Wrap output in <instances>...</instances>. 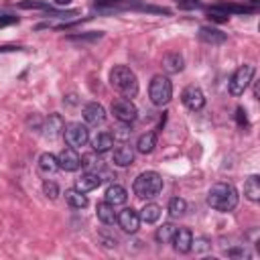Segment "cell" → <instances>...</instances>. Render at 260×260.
I'll use <instances>...</instances> for the list:
<instances>
[{
	"label": "cell",
	"instance_id": "cell-1",
	"mask_svg": "<svg viewBox=\"0 0 260 260\" xmlns=\"http://www.w3.org/2000/svg\"><path fill=\"white\" fill-rule=\"evenodd\" d=\"M207 203L217 211H232L238 205V191L232 183H215L207 193Z\"/></svg>",
	"mask_w": 260,
	"mask_h": 260
},
{
	"label": "cell",
	"instance_id": "cell-2",
	"mask_svg": "<svg viewBox=\"0 0 260 260\" xmlns=\"http://www.w3.org/2000/svg\"><path fill=\"white\" fill-rule=\"evenodd\" d=\"M110 83L116 91H120L124 98H134L138 93V79L136 73L126 65H114L110 71Z\"/></svg>",
	"mask_w": 260,
	"mask_h": 260
},
{
	"label": "cell",
	"instance_id": "cell-3",
	"mask_svg": "<svg viewBox=\"0 0 260 260\" xmlns=\"http://www.w3.org/2000/svg\"><path fill=\"white\" fill-rule=\"evenodd\" d=\"M132 189H134V195L138 199H150V197H154V195L160 193L162 179H160V175L156 171H144V173H140L134 179Z\"/></svg>",
	"mask_w": 260,
	"mask_h": 260
},
{
	"label": "cell",
	"instance_id": "cell-4",
	"mask_svg": "<svg viewBox=\"0 0 260 260\" xmlns=\"http://www.w3.org/2000/svg\"><path fill=\"white\" fill-rule=\"evenodd\" d=\"M148 95L154 106H167L173 98V83L165 75H154L148 85Z\"/></svg>",
	"mask_w": 260,
	"mask_h": 260
},
{
	"label": "cell",
	"instance_id": "cell-5",
	"mask_svg": "<svg viewBox=\"0 0 260 260\" xmlns=\"http://www.w3.org/2000/svg\"><path fill=\"white\" fill-rule=\"evenodd\" d=\"M254 71H256V69H254V65H250V63L238 67L236 73L232 75V81H230V93H232V95H242V93L248 89V85L252 83Z\"/></svg>",
	"mask_w": 260,
	"mask_h": 260
},
{
	"label": "cell",
	"instance_id": "cell-6",
	"mask_svg": "<svg viewBox=\"0 0 260 260\" xmlns=\"http://www.w3.org/2000/svg\"><path fill=\"white\" fill-rule=\"evenodd\" d=\"M112 114H114V118H116L118 122L130 124V122L136 120L138 110H136V106H134L128 98H118V100L112 102Z\"/></svg>",
	"mask_w": 260,
	"mask_h": 260
},
{
	"label": "cell",
	"instance_id": "cell-7",
	"mask_svg": "<svg viewBox=\"0 0 260 260\" xmlns=\"http://www.w3.org/2000/svg\"><path fill=\"white\" fill-rule=\"evenodd\" d=\"M63 134H65V142H67L71 148H81V146H85L87 140H89L87 128H85L83 124H79V122L69 124V126L63 130Z\"/></svg>",
	"mask_w": 260,
	"mask_h": 260
},
{
	"label": "cell",
	"instance_id": "cell-8",
	"mask_svg": "<svg viewBox=\"0 0 260 260\" xmlns=\"http://www.w3.org/2000/svg\"><path fill=\"white\" fill-rule=\"evenodd\" d=\"M181 100H183L185 108H189V110H193V112H197V110H201V108L205 106V95H203V91H201L199 87H195V85L185 87L183 93H181Z\"/></svg>",
	"mask_w": 260,
	"mask_h": 260
},
{
	"label": "cell",
	"instance_id": "cell-9",
	"mask_svg": "<svg viewBox=\"0 0 260 260\" xmlns=\"http://www.w3.org/2000/svg\"><path fill=\"white\" fill-rule=\"evenodd\" d=\"M81 114H83V120H85L89 126H100V124L106 122V110H104V106L98 104V102L85 104Z\"/></svg>",
	"mask_w": 260,
	"mask_h": 260
},
{
	"label": "cell",
	"instance_id": "cell-10",
	"mask_svg": "<svg viewBox=\"0 0 260 260\" xmlns=\"http://www.w3.org/2000/svg\"><path fill=\"white\" fill-rule=\"evenodd\" d=\"M116 221L120 223V228H122L124 232L134 234V232L138 230V225H140V215H138V211H134L132 207H124V209L118 213Z\"/></svg>",
	"mask_w": 260,
	"mask_h": 260
},
{
	"label": "cell",
	"instance_id": "cell-11",
	"mask_svg": "<svg viewBox=\"0 0 260 260\" xmlns=\"http://www.w3.org/2000/svg\"><path fill=\"white\" fill-rule=\"evenodd\" d=\"M57 162H59V169H63V171H77L81 167V156L77 154L75 148L67 146V148H63L59 152Z\"/></svg>",
	"mask_w": 260,
	"mask_h": 260
},
{
	"label": "cell",
	"instance_id": "cell-12",
	"mask_svg": "<svg viewBox=\"0 0 260 260\" xmlns=\"http://www.w3.org/2000/svg\"><path fill=\"white\" fill-rule=\"evenodd\" d=\"M191 242H193V234L187 228H177V232L171 238L175 252H181V254H187L191 250Z\"/></svg>",
	"mask_w": 260,
	"mask_h": 260
},
{
	"label": "cell",
	"instance_id": "cell-13",
	"mask_svg": "<svg viewBox=\"0 0 260 260\" xmlns=\"http://www.w3.org/2000/svg\"><path fill=\"white\" fill-rule=\"evenodd\" d=\"M41 130H45V136L47 138H57L63 130H65V122H63V116L61 114H49V118L45 120V124H43V128Z\"/></svg>",
	"mask_w": 260,
	"mask_h": 260
},
{
	"label": "cell",
	"instance_id": "cell-14",
	"mask_svg": "<svg viewBox=\"0 0 260 260\" xmlns=\"http://www.w3.org/2000/svg\"><path fill=\"white\" fill-rule=\"evenodd\" d=\"M102 183H104V177H102V173H89V171H85V173H83V175H81V177L75 181L77 189H79V191H83V193L98 189Z\"/></svg>",
	"mask_w": 260,
	"mask_h": 260
},
{
	"label": "cell",
	"instance_id": "cell-15",
	"mask_svg": "<svg viewBox=\"0 0 260 260\" xmlns=\"http://www.w3.org/2000/svg\"><path fill=\"white\" fill-rule=\"evenodd\" d=\"M57 171H59L57 156L51 154V152H43V154L39 156V173H41L43 177H53Z\"/></svg>",
	"mask_w": 260,
	"mask_h": 260
},
{
	"label": "cell",
	"instance_id": "cell-16",
	"mask_svg": "<svg viewBox=\"0 0 260 260\" xmlns=\"http://www.w3.org/2000/svg\"><path fill=\"white\" fill-rule=\"evenodd\" d=\"M199 39L203 43H209V45H221V43H225L228 35L221 32L219 28H213V26H201L199 28Z\"/></svg>",
	"mask_w": 260,
	"mask_h": 260
},
{
	"label": "cell",
	"instance_id": "cell-17",
	"mask_svg": "<svg viewBox=\"0 0 260 260\" xmlns=\"http://www.w3.org/2000/svg\"><path fill=\"white\" fill-rule=\"evenodd\" d=\"M95 213H98V219H100L102 223H106V225H112V223H116V217H118V213H116V209H114V205H112V203H108V201H102V203H98V207H95Z\"/></svg>",
	"mask_w": 260,
	"mask_h": 260
},
{
	"label": "cell",
	"instance_id": "cell-18",
	"mask_svg": "<svg viewBox=\"0 0 260 260\" xmlns=\"http://www.w3.org/2000/svg\"><path fill=\"white\" fill-rule=\"evenodd\" d=\"M114 162H116L118 167H128V165H132V162H134V150H132L126 142H122V144L114 150Z\"/></svg>",
	"mask_w": 260,
	"mask_h": 260
},
{
	"label": "cell",
	"instance_id": "cell-19",
	"mask_svg": "<svg viewBox=\"0 0 260 260\" xmlns=\"http://www.w3.org/2000/svg\"><path fill=\"white\" fill-rule=\"evenodd\" d=\"M183 67H185V61L179 53H167L162 57V69L167 73H179V71H183Z\"/></svg>",
	"mask_w": 260,
	"mask_h": 260
},
{
	"label": "cell",
	"instance_id": "cell-20",
	"mask_svg": "<svg viewBox=\"0 0 260 260\" xmlns=\"http://www.w3.org/2000/svg\"><path fill=\"white\" fill-rule=\"evenodd\" d=\"M112 146H114V136H112L110 132H100V134H95V138L91 140V148H93L98 154L108 152Z\"/></svg>",
	"mask_w": 260,
	"mask_h": 260
},
{
	"label": "cell",
	"instance_id": "cell-21",
	"mask_svg": "<svg viewBox=\"0 0 260 260\" xmlns=\"http://www.w3.org/2000/svg\"><path fill=\"white\" fill-rule=\"evenodd\" d=\"M126 199H128V193H126V189L122 187V185H110L108 189H106V201L108 203H112V205H122V203H126Z\"/></svg>",
	"mask_w": 260,
	"mask_h": 260
},
{
	"label": "cell",
	"instance_id": "cell-22",
	"mask_svg": "<svg viewBox=\"0 0 260 260\" xmlns=\"http://www.w3.org/2000/svg\"><path fill=\"white\" fill-rule=\"evenodd\" d=\"M81 167L85 171H89V173H102L104 171V162H102V158H100V154L95 150H91V152L81 156Z\"/></svg>",
	"mask_w": 260,
	"mask_h": 260
},
{
	"label": "cell",
	"instance_id": "cell-23",
	"mask_svg": "<svg viewBox=\"0 0 260 260\" xmlns=\"http://www.w3.org/2000/svg\"><path fill=\"white\" fill-rule=\"evenodd\" d=\"M65 201H67L71 207H75V209L87 207V197H85L83 191H79V189H65Z\"/></svg>",
	"mask_w": 260,
	"mask_h": 260
},
{
	"label": "cell",
	"instance_id": "cell-24",
	"mask_svg": "<svg viewBox=\"0 0 260 260\" xmlns=\"http://www.w3.org/2000/svg\"><path fill=\"white\" fill-rule=\"evenodd\" d=\"M244 195L254 203L260 201V179L256 175L248 177V181L244 183Z\"/></svg>",
	"mask_w": 260,
	"mask_h": 260
},
{
	"label": "cell",
	"instance_id": "cell-25",
	"mask_svg": "<svg viewBox=\"0 0 260 260\" xmlns=\"http://www.w3.org/2000/svg\"><path fill=\"white\" fill-rule=\"evenodd\" d=\"M154 146H156V134H154V132H146V134H142V136L138 138V142H136V150L142 152V154L152 152Z\"/></svg>",
	"mask_w": 260,
	"mask_h": 260
},
{
	"label": "cell",
	"instance_id": "cell-26",
	"mask_svg": "<svg viewBox=\"0 0 260 260\" xmlns=\"http://www.w3.org/2000/svg\"><path fill=\"white\" fill-rule=\"evenodd\" d=\"M140 221H144V223H154V221H158V217H160V207L156 205V203H146L142 209H140Z\"/></svg>",
	"mask_w": 260,
	"mask_h": 260
},
{
	"label": "cell",
	"instance_id": "cell-27",
	"mask_svg": "<svg viewBox=\"0 0 260 260\" xmlns=\"http://www.w3.org/2000/svg\"><path fill=\"white\" fill-rule=\"evenodd\" d=\"M175 232H177V225H173V223H162V225L156 230L154 238H156V242L167 244V242H171V238H173Z\"/></svg>",
	"mask_w": 260,
	"mask_h": 260
},
{
	"label": "cell",
	"instance_id": "cell-28",
	"mask_svg": "<svg viewBox=\"0 0 260 260\" xmlns=\"http://www.w3.org/2000/svg\"><path fill=\"white\" fill-rule=\"evenodd\" d=\"M185 209H187L185 199H181V197H173V199L169 201V215H171V217H179V215H183Z\"/></svg>",
	"mask_w": 260,
	"mask_h": 260
},
{
	"label": "cell",
	"instance_id": "cell-29",
	"mask_svg": "<svg viewBox=\"0 0 260 260\" xmlns=\"http://www.w3.org/2000/svg\"><path fill=\"white\" fill-rule=\"evenodd\" d=\"M215 6H219L221 10H225L228 14L234 12V14H246V12H252L250 6H242V4H232V2H217Z\"/></svg>",
	"mask_w": 260,
	"mask_h": 260
},
{
	"label": "cell",
	"instance_id": "cell-30",
	"mask_svg": "<svg viewBox=\"0 0 260 260\" xmlns=\"http://www.w3.org/2000/svg\"><path fill=\"white\" fill-rule=\"evenodd\" d=\"M207 18L213 20V22H228L230 14H228L225 10H221L219 6H211V8L207 10Z\"/></svg>",
	"mask_w": 260,
	"mask_h": 260
},
{
	"label": "cell",
	"instance_id": "cell-31",
	"mask_svg": "<svg viewBox=\"0 0 260 260\" xmlns=\"http://www.w3.org/2000/svg\"><path fill=\"white\" fill-rule=\"evenodd\" d=\"M43 193H45V197H49L51 201H55V199L59 197V187H57V183L47 179V181L43 183Z\"/></svg>",
	"mask_w": 260,
	"mask_h": 260
},
{
	"label": "cell",
	"instance_id": "cell-32",
	"mask_svg": "<svg viewBox=\"0 0 260 260\" xmlns=\"http://www.w3.org/2000/svg\"><path fill=\"white\" fill-rule=\"evenodd\" d=\"M130 132H132V130H130V126H128V124H124V122H120V126H116V128H114V134H112V136H114V138H118V140H122V142H126V140L130 138Z\"/></svg>",
	"mask_w": 260,
	"mask_h": 260
},
{
	"label": "cell",
	"instance_id": "cell-33",
	"mask_svg": "<svg viewBox=\"0 0 260 260\" xmlns=\"http://www.w3.org/2000/svg\"><path fill=\"white\" fill-rule=\"evenodd\" d=\"M209 248H211V244H209V240L203 238V236H199V238H195V240L191 242V250H195V252H207Z\"/></svg>",
	"mask_w": 260,
	"mask_h": 260
},
{
	"label": "cell",
	"instance_id": "cell-34",
	"mask_svg": "<svg viewBox=\"0 0 260 260\" xmlns=\"http://www.w3.org/2000/svg\"><path fill=\"white\" fill-rule=\"evenodd\" d=\"M102 30H91V32H85V35H71L69 39L71 41H98V39H102Z\"/></svg>",
	"mask_w": 260,
	"mask_h": 260
},
{
	"label": "cell",
	"instance_id": "cell-35",
	"mask_svg": "<svg viewBox=\"0 0 260 260\" xmlns=\"http://www.w3.org/2000/svg\"><path fill=\"white\" fill-rule=\"evenodd\" d=\"M18 6L20 8H47L49 2L47 0H22V2H18Z\"/></svg>",
	"mask_w": 260,
	"mask_h": 260
},
{
	"label": "cell",
	"instance_id": "cell-36",
	"mask_svg": "<svg viewBox=\"0 0 260 260\" xmlns=\"http://www.w3.org/2000/svg\"><path fill=\"white\" fill-rule=\"evenodd\" d=\"M236 122H238V126H248V116H246L244 108H236Z\"/></svg>",
	"mask_w": 260,
	"mask_h": 260
},
{
	"label": "cell",
	"instance_id": "cell-37",
	"mask_svg": "<svg viewBox=\"0 0 260 260\" xmlns=\"http://www.w3.org/2000/svg\"><path fill=\"white\" fill-rule=\"evenodd\" d=\"M14 22H18V16H14V14H0V28L8 26V24H14Z\"/></svg>",
	"mask_w": 260,
	"mask_h": 260
},
{
	"label": "cell",
	"instance_id": "cell-38",
	"mask_svg": "<svg viewBox=\"0 0 260 260\" xmlns=\"http://www.w3.org/2000/svg\"><path fill=\"white\" fill-rule=\"evenodd\" d=\"M138 10H144V12H158V14H169L171 10H167V8H158V6H138Z\"/></svg>",
	"mask_w": 260,
	"mask_h": 260
},
{
	"label": "cell",
	"instance_id": "cell-39",
	"mask_svg": "<svg viewBox=\"0 0 260 260\" xmlns=\"http://www.w3.org/2000/svg\"><path fill=\"white\" fill-rule=\"evenodd\" d=\"M225 254H228V256H236V258H242V256H248V252H246V248H242V246H238V248H232V250H225Z\"/></svg>",
	"mask_w": 260,
	"mask_h": 260
},
{
	"label": "cell",
	"instance_id": "cell-40",
	"mask_svg": "<svg viewBox=\"0 0 260 260\" xmlns=\"http://www.w3.org/2000/svg\"><path fill=\"white\" fill-rule=\"evenodd\" d=\"M102 246H104V248H116V246H118V240L102 234Z\"/></svg>",
	"mask_w": 260,
	"mask_h": 260
},
{
	"label": "cell",
	"instance_id": "cell-41",
	"mask_svg": "<svg viewBox=\"0 0 260 260\" xmlns=\"http://www.w3.org/2000/svg\"><path fill=\"white\" fill-rule=\"evenodd\" d=\"M6 51H20V47H14V45H6V47H0V53H6Z\"/></svg>",
	"mask_w": 260,
	"mask_h": 260
},
{
	"label": "cell",
	"instance_id": "cell-42",
	"mask_svg": "<svg viewBox=\"0 0 260 260\" xmlns=\"http://www.w3.org/2000/svg\"><path fill=\"white\" fill-rule=\"evenodd\" d=\"M57 6H69L71 4V0H53Z\"/></svg>",
	"mask_w": 260,
	"mask_h": 260
}]
</instances>
